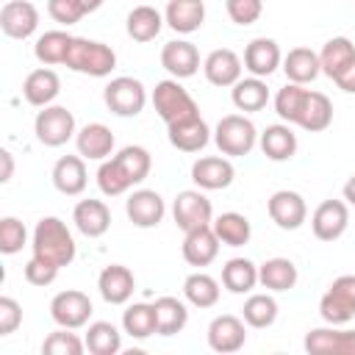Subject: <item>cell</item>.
I'll list each match as a JSON object with an SVG mask.
<instances>
[{
  "label": "cell",
  "instance_id": "obj_1",
  "mask_svg": "<svg viewBox=\"0 0 355 355\" xmlns=\"http://www.w3.org/2000/svg\"><path fill=\"white\" fill-rule=\"evenodd\" d=\"M153 169V158L147 153V147L141 144H128L122 147L116 155L100 161L97 166V186L105 197H119L125 191H130L133 186H139Z\"/></svg>",
  "mask_w": 355,
  "mask_h": 355
},
{
  "label": "cell",
  "instance_id": "obj_2",
  "mask_svg": "<svg viewBox=\"0 0 355 355\" xmlns=\"http://www.w3.org/2000/svg\"><path fill=\"white\" fill-rule=\"evenodd\" d=\"M31 250L36 258L53 263V266H69L75 261V239L64 219L58 216H42L31 236Z\"/></svg>",
  "mask_w": 355,
  "mask_h": 355
},
{
  "label": "cell",
  "instance_id": "obj_3",
  "mask_svg": "<svg viewBox=\"0 0 355 355\" xmlns=\"http://www.w3.org/2000/svg\"><path fill=\"white\" fill-rule=\"evenodd\" d=\"M67 69L89 75V78H108L116 67V53L111 44L97 42V39H86V36H75L64 61Z\"/></svg>",
  "mask_w": 355,
  "mask_h": 355
},
{
  "label": "cell",
  "instance_id": "obj_4",
  "mask_svg": "<svg viewBox=\"0 0 355 355\" xmlns=\"http://www.w3.org/2000/svg\"><path fill=\"white\" fill-rule=\"evenodd\" d=\"M214 144L219 147L222 155L241 158V155L252 153V147L258 144V130H255V125H252L250 116H244V114H227L214 128Z\"/></svg>",
  "mask_w": 355,
  "mask_h": 355
},
{
  "label": "cell",
  "instance_id": "obj_5",
  "mask_svg": "<svg viewBox=\"0 0 355 355\" xmlns=\"http://www.w3.org/2000/svg\"><path fill=\"white\" fill-rule=\"evenodd\" d=\"M150 100H153L155 114H158L166 125H172V122H180V119H189V116L200 114V108H197L194 97L180 86V80H178V78L158 80V83H155V89H153V94H150Z\"/></svg>",
  "mask_w": 355,
  "mask_h": 355
},
{
  "label": "cell",
  "instance_id": "obj_6",
  "mask_svg": "<svg viewBox=\"0 0 355 355\" xmlns=\"http://www.w3.org/2000/svg\"><path fill=\"white\" fill-rule=\"evenodd\" d=\"M103 100H105V108L116 116H139L147 105V89L139 78H130V75H119V78H111L103 89Z\"/></svg>",
  "mask_w": 355,
  "mask_h": 355
},
{
  "label": "cell",
  "instance_id": "obj_7",
  "mask_svg": "<svg viewBox=\"0 0 355 355\" xmlns=\"http://www.w3.org/2000/svg\"><path fill=\"white\" fill-rule=\"evenodd\" d=\"M33 133L39 144L44 147H64L69 139H75L78 125L67 105H44L33 119Z\"/></svg>",
  "mask_w": 355,
  "mask_h": 355
},
{
  "label": "cell",
  "instance_id": "obj_8",
  "mask_svg": "<svg viewBox=\"0 0 355 355\" xmlns=\"http://www.w3.org/2000/svg\"><path fill=\"white\" fill-rule=\"evenodd\" d=\"M319 316L327 324H347L355 319V275L336 277L319 300Z\"/></svg>",
  "mask_w": 355,
  "mask_h": 355
},
{
  "label": "cell",
  "instance_id": "obj_9",
  "mask_svg": "<svg viewBox=\"0 0 355 355\" xmlns=\"http://www.w3.org/2000/svg\"><path fill=\"white\" fill-rule=\"evenodd\" d=\"M172 219L183 233H191L214 222V205L202 194V189H186V191H178L172 202Z\"/></svg>",
  "mask_w": 355,
  "mask_h": 355
},
{
  "label": "cell",
  "instance_id": "obj_10",
  "mask_svg": "<svg viewBox=\"0 0 355 355\" xmlns=\"http://www.w3.org/2000/svg\"><path fill=\"white\" fill-rule=\"evenodd\" d=\"M92 300L89 294L78 291V288H67V291H58L53 300H50V316L58 327H69V330H80L89 324L92 319Z\"/></svg>",
  "mask_w": 355,
  "mask_h": 355
},
{
  "label": "cell",
  "instance_id": "obj_11",
  "mask_svg": "<svg viewBox=\"0 0 355 355\" xmlns=\"http://www.w3.org/2000/svg\"><path fill=\"white\" fill-rule=\"evenodd\" d=\"M302 347L311 355H355V330H347L344 324L313 327L305 333Z\"/></svg>",
  "mask_w": 355,
  "mask_h": 355
},
{
  "label": "cell",
  "instance_id": "obj_12",
  "mask_svg": "<svg viewBox=\"0 0 355 355\" xmlns=\"http://www.w3.org/2000/svg\"><path fill=\"white\" fill-rule=\"evenodd\" d=\"M266 211H269V219L280 227V230H300L308 219V205L302 200L300 191H291V189H280L269 197L266 202Z\"/></svg>",
  "mask_w": 355,
  "mask_h": 355
},
{
  "label": "cell",
  "instance_id": "obj_13",
  "mask_svg": "<svg viewBox=\"0 0 355 355\" xmlns=\"http://www.w3.org/2000/svg\"><path fill=\"white\" fill-rule=\"evenodd\" d=\"M349 225V205L344 200H322L311 214V230L319 241H336Z\"/></svg>",
  "mask_w": 355,
  "mask_h": 355
},
{
  "label": "cell",
  "instance_id": "obj_14",
  "mask_svg": "<svg viewBox=\"0 0 355 355\" xmlns=\"http://www.w3.org/2000/svg\"><path fill=\"white\" fill-rule=\"evenodd\" d=\"M125 214L141 230L158 227L161 219H164V214H166V202H164V197L155 189H136L125 200Z\"/></svg>",
  "mask_w": 355,
  "mask_h": 355
},
{
  "label": "cell",
  "instance_id": "obj_15",
  "mask_svg": "<svg viewBox=\"0 0 355 355\" xmlns=\"http://www.w3.org/2000/svg\"><path fill=\"white\" fill-rule=\"evenodd\" d=\"M247 322L244 319H239V316H233V313H219V316H214L211 319V324H208V347L214 349V352H222V355H227V352H239L244 344H247V327H244Z\"/></svg>",
  "mask_w": 355,
  "mask_h": 355
},
{
  "label": "cell",
  "instance_id": "obj_16",
  "mask_svg": "<svg viewBox=\"0 0 355 355\" xmlns=\"http://www.w3.org/2000/svg\"><path fill=\"white\" fill-rule=\"evenodd\" d=\"M236 178V169L227 155H202L191 164V180L202 191H219L227 189Z\"/></svg>",
  "mask_w": 355,
  "mask_h": 355
},
{
  "label": "cell",
  "instance_id": "obj_17",
  "mask_svg": "<svg viewBox=\"0 0 355 355\" xmlns=\"http://www.w3.org/2000/svg\"><path fill=\"white\" fill-rule=\"evenodd\" d=\"M39 28V8L31 0H8L0 8V31L8 39H28Z\"/></svg>",
  "mask_w": 355,
  "mask_h": 355
},
{
  "label": "cell",
  "instance_id": "obj_18",
  "mask_svg": "<svg viewBox=\"0 0 355 355\" xmlns=\"http://www.w3.org/2000/svg\"><path fill=\"white\" fill-rule=\"evenodd\" d=\"M241 69H244V61L236 50L230 47H219V50H211L202 61V75L211 86H219V89H227L233 86L236 80H241Z\"/></svg>",
  "mask_w": 355,
  "mask_h": 355
},
{
  "label": "cell",
  "instance_id": "obj_19",
  "mask_svg": "<svg viewBox=\"0 0 355 355\" xmlns=\"http://www.w3.org/2000/svg\"><path fill=\"white\" fill-rule=\"evenodd\" d=\"M166 139L180 153H200L211 141V128H208V122L200 114H194L189 119L166 125Z\"/></svg>",
  "mask_w": 355,
  "mask_h": 355
},
{
  "label": "cell",
  "instance_id": "obj_20",
  "mask_svg": "<svg viewBox=\"0 0 355 355\" xmlns=\"http://www.w3.org/2000/svg\"><path fill=\"white\" fill-rule=\"evenodd\" d=\"M133 288H136V277L122 263H108L97 275V291L108 305H125L133 297Z\"/></svg>",
  "mask_w": 355,
  "mask_h": 355
},
{
  "label": "cell",
  "instance_id": "obj_21",
  "mask_svg": "<svg viewBox=\"0 0 355 355\" xmlns=\"http://www.w3.org/2000/svg\"><path fill=\"white\" fill-rule=\"evenodd\" d=\"M161 67L178 80L191 78L200 69V50L186 39H172L161 47Z\"/></svg>",
  "mask_w": 355,
  "mask_h": 355
},
{
  "label": "cell",
  "instance_id": "obj_22",
  "mask_svg": "<svg viewBox=\"0 0 355 355\" xmlns=\"http://www.w3.org/2000/svg\"><path fill=\"white\" fill-rule=\"evenodd\" d=\"M244 69L255 78H269L280 64H283V53H280V44L275 39H266V36H258L252 39L247 47H244Z\"/></svg>",
  "mask_w": 355,
  "mask_h": 355
},
{
  "label": "cell",
  "instance_id": "obj_23",
  "mask_svg": "<svg viewBox=\"0 0 355 355\" xmlns=\"http://www.w3.org/2000/svg\"><path fill=\"white\" fill-rule=\"evenodd\" d=\"M114 133L108 125L103 122H89L75 133V147L78 155H83L86 161H105L114 155Z\"/></svg>",
  "mask_w": 355,
  "mask_h": 355
},
{
  "label": "cell",
  "instance_id": "obj_24",
  "mask_svg": "<svg viewBox=\"0 0 355 355\" xmlns=\"http://www.w3.org/2000/svg\"><path fill=\"white\" fill-rule=\"evenodd\" d=\"M72 222L78 233H83L86 239H100L111 227V208L103 200H80L72 208Z\"/></svg>",
  "mask_w": 355,
  "mask_h": 355
},
{
  "label": "cell",
  "instance_id": "obj_25",
  "mask_svg": "<svg viewBox=\"0 0 355 355\" xmlns=\"http://www.w3.org/2000/svg\"><path fill=\"white\" fill-rule=\"evenodd\" d=\"M53 186L67 194V197H78L83 194L86 183H89V172H86V158L83 155H61L53 164Z\"/></svg>",
  "mask_w": 355,
  "mask_h": 355
},
{
  "label": "cell",
  "instance_id": "obj_26",
  "mask_svg": "<svg viewBox=\"0 0 355 355\" xmlns=\"http://www.w3.org/2000/svg\"><path fill=\"white\" fill-rule=\"evenodd\" d=\"M219 244H222V241L216 239V233H214L211 225H208V227H197V230H191V233L183 236L180 255H183V261H186L189 266H208V263L216 261Z\"/></svg>",
  "mask_w": 355,
  "mask_h": 355
},
{
  "label": "cell",
  "instance_id": "obj_27",
  "mask_svg": "<svg viewBox=\"0 0 355 355\" xmlns=\"http://www.w3.org/2000/svg\"><path fill=\"white\" fill-rule=\"evenodd\" d=\"M61 92V78L50 69V67H39L33 72H28L25 83H22V97L33 105V108H44L53 105V100Z\"/></svg>",
  "mask_w": 355,
  "mask_h": 355
},
{
  "label": "cell",
  "instance_id": "obj_28",
  "mask_svg": "<svg viewBox=\"0 0 355 355\" xmlns=\"http://www.w3.org/2000/svg\"><path fill=\"white\" fill-rule=\"evenodd\" d=\"M258 147L269 161H288L297 153V133L291 130L288 122L269 125L263 133H258Z\"/></svg>",
  "mask_w": 355,
  "mask_h": 355
},
{
  "label": "cell",
  "instance_id": "obj_29",
  "mask_svg": "<svg viewBox=\"0 0 355 355\" xmlns=\"http://www.w3.org/2000/svg\"><path fill=\"white\" fill-rule=\"evenodd\" d=\"M164 19L175 33H194L205 22L202 0H169L164 8Z\"/></svg>",
  "mask_w": 355,
  "mask_h": 355
},
{
  "label": "cell",
  "instance_id": "obj_30",
  "mask_svg": "<svg viewBox=\"0 0 355 355\" xmlns=\"http://www.w3.org/2000/svg\"><path fill=\"white\" fill-rule=\"evenodd\" d=\"M300 280V272L294 266L291 258H266L261 266H258V283L266 288V291H291Z\"/></svg>",
  "mask_w": 355,
  "mask_h": 355
},
{
  "label": "cell",
  "instance_id": "obj_31",
  "mask_svg": "<svg viewBox=\"0 0 355 355\" xmlns=\"http://www.w3.org/2000/svg\"><path fill=\"white\" fill-rule=\"evenodd\" d=\"M283 72H286V80L291 83H311L322 75V64H319V53H313L311 47H291L286 55H283Z\"/></svg>",
  "mask_w": 355,
  "mask_h": 355
},
{
  "label": "cell",
  "instance_id": "obj_32",
  "mask_svg": "<svg viewBox=\"0 0 355 355\" xmlns=\"http://www.w3.org/2000/svg\"><path fill=\"white\" fill-rule=\"evenodd\" d=\"M164 25H166V19H164V14L155 6H133L128 11V19H125L128 36L133 42H141V44L144 42H153L161 33Z\"/></svg>",
  "mask_w": 355,
  "mask_h": 355
},
{
  "label": "cell",
  "instance_id": "obj_33",
  "mask_svg": "<svg viewBox=\"0 0 355 355\" xmlns=\"http://www.w3.org/2000/svg\"><path fill=\"white\" fill-rule=\"evenodd\" d=\"M333 122V103L327 94L322 92H311L308 89V97H305V105H302V114L297 119V128L308 130V133H322L327 130Z\"/></svg>",
  "mask_w": 355,
  "mask_h": 355
},
{
  "label": "cell",
  "instance_id": "obj_34",
  "mask_svg": "<svg viewBox=\"0 0 355 355\" xmlns=\"http://www.w3.org/2000/svg\"><path fill=\"white\" fill-rule=\"evenodd\" d=\"M230 100H233V105H236L239 111L252 114V111L266 108V103H269V89H266L263 78L250 75V78H241V80H236V83L230 86Z\"/></svg>",
  "mask_w": 355,
  "mask_h": 355
},
{
  "label": "cell",
  "instance_id": "obj_35",
  "mask_svg": "<svg viewBox=\"0 0 355 355\" xmlns=\"http://www.w3.org/2000/svg\"><path fill=\"white\" fill-rule=\"evenodd\" d=\"M211 227H214L216 239H219L225 247H244V244L250 241V236H252L250 219H247L244 214H239V211H225V214H219V216L211 222Z\"/></svg>",
  "mask_w": 355,
  "mask_h": 355
},
{
  "label": "cell",
  "instance_id": "obj_36",
  "mask_svg": "<svg viewBox=\"0 0 355 355\" xmlns=\"http://www.w3.org/2000/svg\"><path fill=\"white\" fill-rule=\"evenodd\" d=\"M122 330L130 338H150L158 333V319H155V305L153 302H133L122 311Z\"/></svg>",
  "mask_w": 355,
  "mask_h": 355
},
{
  "label": "cell",
  "instance_id": "obj_37",
  "mask_svg": "<svg viewBox=\"0 0 355 355\" xmlns=\"http://www.w3.org/2000/svg\"><path fill=\"white\" fill-rule=\"evenodd\" d=\"M222 286L230 294H250L258 286V263L250 258H230L222 266Z\"/></svg>",
  "mask_w": 355,
  "mask_h": 355
},
{
  "label": "cell",
  "instance_id": "obj_38",
  "mask_svg": "<svg viewBox=\"0 0 355 355\" xmlns=\"http://www.w3.org/2000/svg\"><path fill=\"white\" fill-rule=\"evenodd\" d=\"M72 39H75V36H69L67 31H44V33L36 39V44H33V55H36V61L44 64V67L64 64Z\"/></svg>",
  "mask_w": 355,
  "mask_h": 355
},
{
  "label": "cell",
  "instance_id": "obj_39",
  "mask_svg": "<svg viewBox=\"0 0 355 355\" xmlns=\"http://www.w3.org/2000/svg\"><path fill=\"white\" fill-rule=\"evenodd\" d=\"M183 297L194 308H214L219 302V280H214L208 272H191L183 280Z\"/></svg>",
  "mask_w": 355,
  "mask_h": 355
},
{
  "label": "cell",
  "instance_id": "obj_40",
  "mask_svg": "<svg viewBox=\"0 0 355 355\" xmlns=\"http://www.w3.org/2000/svg\"><path fill=\"white\" fill-rule=\"evenodd\" d=\"M155 319H158V336H175L189 324V308L178 297H158L155 302Z\"/></svg>",
  "mask_w": 355,
  "mask_h": 355
},
{
  "label": "cell",
  "instance_id": "obj_41",
  "mask_svg": "<svg viewBox=\"0 0 355 355\" xmlns=\"http://www.w3.org/2000/svg\"><path fill=\"white\" fill-rule=\"evenodd\" d=\"M83 341L92 355H116L122 349V333L111 322H92L86 327Z\"/></svg>",
  "mask_w": 355,
  "mask_h": 355
},
{
  "label": "cell",
  "instance_id": "obj_42",
  "mask_svg": "<svg viewBox=\"0 0 355 355\" xmlns=\"http://www.w3.org/2000/svg\"><path fill=\"white\" fill-rule=\"evenodd\" d=\"M355 58V44L347 39V36H333L324 42L322 53H319V64H322V72L333 80L349 61Z\"/></svg>",
  "mask_w": 355,
  "mask_h": 355
},
{
  "label": "cell",
  "instance_id": "obj_43",
  "mask_svg": "<svg viewBox=\"0 0 355 355\" xmlns=\"http://www.w3.org/2000/svg\"><path fill=\"white\" fill-rule=\"evenodd\" d=\"M241 316L250 327L255 330H263V327H272L275 319H277V300L272 294H250L244 300V308H241Z\"/></svg>",
  "mask_w": 355,
  "mask_h": 355
},
{
  "label": "cell",
  "instance_id": "obj_44",
  "mask_svg": "<svg viewBox=\"0 0 355 355\" xmlns=\"http://www.w3.org/2000/svg\"><path fill=\"white\" fill-rule=\"evenodd\" d=\"M305 97H308V89L302 86V83H286V86H280L277 89V94H275V114L283 119V122H288V125H297V119H300V114H302V105H305Z\"/></svg>",
  "mask_w": 355,
  "mask_h": 355
},
{
  "label": "cell",
  "instance_id": "obj_45",
  "mask_svg": "<svg viewBox=\"0 0 355 355\" xmlns=\"http://www.w3.org/2000/svg\"><path fill=\"white\" fill-rule=\"evenodd\" d=\"M86 349V341H80L69 327H58L42 341L44 355H80Z\"/></svg>",
  "mask_w": 355,
  "mask_h": 355
},
{
  "label": "cell",
  "instance_id": "obj_46",
  "mask_svg": "<svg viewBox=\"0 0 355 355\" xmlns=\"http://www.w3.org/2000/svg\"><path fill=\"white\" fill-rule=\"evenodd\" d=\"M28 244V230L17 216H3L0 219V252L14 255Z\"/></svg>",
  "mask_w": 355,
  "mask_h": 355
},
{
  "label": "cell",
  "instance_id": "obj_47",
  "mask_svg": "<svg viewBox=\"0 0 355 355\" xmlns=\"http://www.w3.org/2000/svg\"><path fill=\"white\" fill-rule=\"evenodd\" d=\"M225 11L230 17V22L247 28L252 22L261 19L263 14V0H225Z\"/></svg>",
  "mask_w": 355,
  "mask_h": 355
},
{
  "label": "cell",
  "instance_id": "obj_48",
  "mask_svg": "<svg viewBox=\"0 0 355 355\" xmlns=\"http://www.w3.org/2000/svg\"><path fill=\"white\" fill-rule=\"evenodd\" d=\"M47 14L58 22V25H75L80 22L89 11L83 0H47Z\"/></svg>",
  "mask_w": 355,
  "mask_h": 355
},
{
  "label": "cell",
  "instance_id": "obj_49",
  "mask_svg": "<svg viewBox=\"0 0 355 355\" xmlns=\"http://www.w3.org/2000/svg\"><path fill=\"white\" fill-rule=\"evenodd\" d=\"M55 277H58V266L42 261V258H36V255L25 263V280H28L31 286H50Z\"/></svg>",
  "mask_w": 355,
  "mask_h": 355
},
{
  "label": "cell",
  "instance_id": "obj_50",
  "mask_svg": "<svg viewBox=\"0 0 355 355\" xmlns=\"http://www.w3.org/2000/svg\"><path fill=\"white\" fill-rule=\"evenodd\" d=\"M22 324V305L14 297H0V336H11Z\"/></svg>",
  "mask_w": 355,
  "mask_h": 355
},
{
  "label": "cell",
  "instance_id": "obj_51",
  "mask_svg": "<svg viewBox=\"0 0 355 355\" xmlns=\"http://www.w3.org/2000/svg\"><path fill=\"white\" fill-rule=\"evenodd\" d=\"M333 83H336L341 92H347V94H355V58L333 78Z\"/></svg>",
  "mask_w": 355,
  "mask_h": 355
},
{
  "label": "cell",
  "instance_id": "obj_52",
  "mask_svg": "<svg viewBox=\"0 0 355 355\" xmlns=\"http://www.w3.org/2000/svg\"><path fill=\"white\" fill-rule=\"evenodd\" d=\"M0 164H3V172H0V183H8L14 178V155L8 150H0Z\"/></svg>",
  "mask_w": 355,
  "mask_h": 355
},
{
  "label": "cell",
  "instance_id": "obj_53",
  "mask_svg": "<svg viewBox=\"0 0 355 355\" xmlns=\"http://www.w3.org/2000/svg\"><path fill=\"white\" fill-rule=\"evenodd\" d=\"M341 194H344V202H347V205H355V175H349V180L344 183Z\"/></svg>",
  "mask_w": 355,
  "mask_h": 355
},
{
  "label": "cell",
  "instance_id": "obj_54",
  "mask_svg": "<svg viewBox=\"0 0 355 355\" xmlns=\"http://www.w3.org/2000/svg\"><path fill=\"white\" fill-rule=\"evenodd\" d=\"M83 3H86V11H89V14H92V11H97V8L103 6V0H83Z\"/></svg>",
  "mask_w": 355,
  "mask_h": 355
}]
</instances>
